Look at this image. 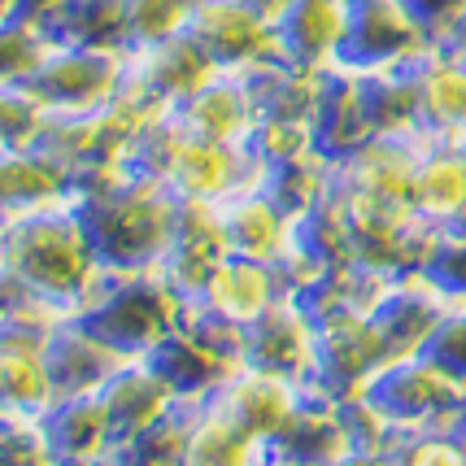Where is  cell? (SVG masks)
Masks as SVG:
<instances>
[{"instance_id": "1", "label": "cell", "mask_w": 466, "mask_h": 466, "mask_svg": "<svg viewBox=\"0 0 466 466\" xmlns=\"http://www.w3.org/2000/svg\"><path fill=\"white\" fill-rule=\"evenodd\" d=\"M0 275H5V297H35L66 314H83V305L92 301V292L105 279L83 197L31 214H5Z\"/></svg>"}, {"instance_id": "2", "label": "cell", "mask_w": 466, "mask_h": 466, "mask_svg": "<svg viewBox=\"0 0 466 466\" xmlns=\"http://www.w3.org/2000/svg\"><path fill=\"white\" fill-rule=\"evenodd\" d=\"M83 214L109 270H162L179 223V197L148 175L122 170L83 187Z\"/></svg>"}, {"instance_id": "3", "label": "cell", "mask_w": 466, "mask_h": 466, "mask_svg": "<svg viewBox=\"0 0 466 466\" xmlns=\"http://www.w3.org/2000/svg\"><path fill=\"white\" fill-rule=\"evenodd\" d=\"M187 297L170 284L166 270H109L83 305L79 319L101 331L127 358H148L175 336L187 319Z\"/></svg>"}, {"instance_id": "4", "label": "cell", "mask_w": 466, "mask_h": 466, "mask_svg": "<svg viewBox=\"0 0 466 466\" xmlns=\"http://www.w3.org/2000/svg\"><path fill=\"white\" fill-rule=\"evenodd\" d=\"M392 431L419 436V431H445L458 427L466 414V384L445 370L431 353L392 358L375 370V380L358 392Z\"/></svg>"}, {"instance_id": "5", "label": "cell", "mask_w": 466, "mask_h": 466, "mask_svg": "<svg viewBox=\"0 0 466 466\" xmlns=\"http://www.w3.org/2000/svg\"><path fill=\"white\" fill-rule=\"evenodd\" d=\"M127 83H131V48L61 40L53 57L40 66V75L14 87H26L53 118H83L109 109Z\"/></svg>"}, {"instance_id": "6", "label": "cell", "mask_w": 466, "mask_h": 466, "mask_svg": "<svg viewBox=\"0 0 466 466\" xmlns=\"http://www.w3.org/2000/svg\"><path fill=\"white\" fill-rule=\"evenodd\" d=\"M431 136H375L353 157L336 162V197L353 214H401L414 209V179Z\"/></svg>"}, {"instance_id": "7", "label": "cell", "mask_w": 466, "mask_h": 466, "mask_svg": "<svg viewBox=\"0 0 466 466\" xmlns=\"http://www.w3.org/2000/svg\"><path fill=\"white\" fill-rule=\"evenodd\" d=\"M436 44L427 22L414 14L410 0H353L345 66L353 75H388L410 70Z\"/></svg>"}, {"instance_id": "8", "label": "cell", "mask_w": 466, "mask_h": 466, "mask_svg": "<svg viewBox=\"0 0 466 466\" xmlns=\"http://www.w3.org/2000/svg\"><path fill=\"white\" fill-rule=\"evenodd\" d=\"M187 31L223 75H262L284 61L279 26L248 0H201Z\"/></svg>"}, {"instance_id": "9", "label": "cell", "mask_w": 466, "mask_h": 466, "mask_svg": "<svg viewBox=\"0 0 466 466\" xmlns=\"http://www.w3.org/2000/svg\"><path fill=\"white\" fill-rule=\"evenodd\" d=\"M319 340H323L319 314L309 309L305 297L288 292L262 323L244 331V366H262V370L288 375L309 388L314 366H319Z\"/></svg>"}, {"instance_id": "10", "label": "cell", "mask_w": 466, "mask_h": 466, "mask_svg": "<svg viewBox=\"0 0 466 466\" xmlns=\"http://www.w3.org/2000/svg\"><path fill=\"white\" fill-rule=\"evenodd\" d=\"M288 292H292V288H288L279 266L258 262V258H240V253H227L223 262L209 270V279H205L201 292L192 297V305H197L201 314H209L214 323L248 331L253 323H262Z\"/></svg>"}, {"instance_id": "11", "label": "cell", "mask_w": 466, "mask_h": 466, "mask_svg": "<svg viewBox=\"0 0 466 466\" xmlns=\"http://www.w3.org/2000/svg\"><path fill=\"white\" fill-rule=\"evenodd\" d=\"M209 401L223 410L231 423H240L258 445H270L301 414V406L309 401V388L288 380V375L262 370V366H240V370H231V380Z\"/></svg>"}, {"instance_id": "12", "label": "cell", "mask_w": 466, "mask_h": 466, "mask_svg": "<svg viewBox=\"0 0 466 466\" xmlns=\"http://www.w3.org/2000/svg\"><path fill=\"white\" fill-rule=\"evenodd\" d=\"M218 61L205 53L192 31H179L162 44H148L131 53V83L144 96H153L166 109H179L183 101H192L201 87L218 79Z\"/></svg>"}, {"instance_id": "13", "label": "cell", "mask_w": 466, "mask_h": 466, "mask_svg": "<svg viewBox=\"0 0 466 466\" xmlns=\"http://www.w3.org/2000/svg\"><path fill=\"white\" fill-rule=\"evenodd\" d=\"M419 127L431 140H466V48L462 44H431L410 66Z\"/></svg>"}, {"instance_id": "14", "label": "cell", "mask_w": 466, "mask_h": 466, "mask_svg": "<svg viewBox=\"0 0 466 466\" xmlns=\"http://www.w3.org/2000/svg\"><path fill=\"white\" fill-rule=\"evenodd\" d=\"M175 118L192 136L236 144V148H253V136L262 127L266 109H262V96H258V83L248 79V75H218L192 101H183L175 109Z\"/></svg>"}, {"instance_id": "15", "label": "cell", "mask_w": 466, "mask_h": 466, "mask_svg": "<svg viewBox=\"0 0 466 466\" xmlns=\"http://www.w3.org/2000/svg\"><path fill=\"white\" fill-rule=\"evenodd\" d=\"M101 406L109 414V431H114V449L131 445L144 436L153 423H162L166 414L183 406L175 384L153 366V358H131L118 375L101 388Z\"/></svg>"}, {"instance_id": "16", "label": "cell", "mask_w": 466, "mask_h": 466, "mask_svg": "<svg viewBox=\"0 0 466 466\" xmlns=\"http://www.w3.org/2000/svg\"><path fill=\"white\" fill-rule=\"evenodd\" d=\"M48 370H53V384H57V397H87V392H101L122 366L131 362L127 353L105 340L96 327L70 314L53 327L48 336Z\"/></svg>"}, {"instance_id": "17", "label": "cell", "mask_w": 466, "mask_h": 466, "mask_svg": "<svg viewBox=\"0 0 466 466\" xmlns=\"http://www.w3.org/2000/svg\"><path fill=\"white\" fill-rule=\"evenodd\" d=\"M353 0H297L279 22L284 61L314 75H331L345 66Z\"/></svg>"}, {"instance_id": "18", "label": "cell", "mask_w": 466, "mask_h": 466, "mask_svg": "<svg viewBox=\"0 0 466 466\" xmlns=\"http://www.w3.org/2000/svg\"><path fill=\"white\" fill-rule=\"evenodd\" d=\"M223 231L231 253L279 266L297 244V214H288L279 197L266 183H258L223 201Z\"/></svg>"}, {"instance_id": "19", "label": "cell", "mask_w": 466, "mask_h": 466, "mask_svg": "<svg viewBox=\"0 0 466 466\" xmlns=\"http://www.w3.org/2000/svg\"><path fill=\"white\" fill-rule=\"evenodd\" d=\"M314 131H319V153L331 157V162H345L380 136L366 75H353V70H331L327 75L319 109H314Z\"/></svg>"}, {"instance_id": "20", "label": "cell", "mask_w": 466, "mask_h": 466, "mask_svg": "<svg viewBox=\"0 0 466 466\" xmlns=\"http://www.w3.org/2000/svg\"><path fill=\"white\" fill-rule=\"evenodd\" d=\"M227 253V231H223V205L214 201H179V223H175V240L166 253V275L192 301L209 270L223 262Z\"/></svg>"}, {"instance_id": "21", "label": "cell", "mask_w": 466, "mask_h": 466, "mask_svg": "<svg viewBox=\"0 0 466 466\" xmlns=\"http://www.w3.org/2000/svg\"><path fill=\"white\" fill-rule=\"evenodd\" d=\"M83 187L75 170L48 148H5L0 162V214H31L48 205L79 201Z\"/></svg>"}, {"instance_id": "22", "label": "cell", "mask_w": 466, "mask_h": 466, "mask_svg": "<svg viewBox=\"0 0 466 466\" xmlns=\"http://www.w3.org/2000/svg\"><path fill=\"white\" fill-rule=\"evenodd\" d=\"M44 431H48L57 466L92 462V458L114 449V431H109V414L101 406V392L57 397V406L44 414Z\"/></svg>"}, {"instance_id": "23", "label": "cell", "mask_w": 466, "mask_h": 466, "mask_svg": "<svg viewBox=\"0 0 466 466\" xmlns=\"http://www.w3.org/2000/svg\"><path fill=\"white\" fill-rule=\"evenodd\" d=\"M183 466H262V445L231 423L209 397L187 401V445Z\"/></svg>"}, {"instance_id": "24", "label": "cell", "mask_w": 466, "mask_h": 466, "mask_svg": "<svg viewBox=\"0 0 466 466\" xmlns=\"http://www.w3.org/2000/svg\"><path fill=\"white\" fill-rule=\"evenodd\" d=\"M53 26L40 14H18L5 18V35H0V57H5V83H31L40 75V66L53 57L57 48Z\"/></svg>"}, {"instance_id": "25", "label": "cell", "mask_w": 466, "mask_h": 466, "mask_svg": "<svg viewBox=\"0 0 466 466\" xmlns=\"http://www.w3.org/2000/svg\"><path fill=\"white\" fill-rule=\"evenodd\" d=\"M197 5L201 0H127V44H131V53L187 31Z\"/></svg>"}, {"instance_id": "26", "label": "cell", "mask_w": 466, "mask_h": 466, "mask_svg": "<svg viewBox=\"0 0 466 466\" xmlns=\"http://www.w3.org/2000/svg\"><path fill=\"white\" fill-rule=\"evenodd\" d=\"M0 466H57L44 419L0 414Z\"/></svg>"}, {"instance_id": "27", "label": "cell", "mask_w": 466, "mask_h": 466, "mask_svg": "<svg viewBox=\"0 0 466 466\" xmlns=\"http://www.w3.org/2000/svg\"><path fill=\"white\" fill-rule=\"evenodd\" d=\"M401 462L406 466H466V436L458 427L445 431H419L401 445Z\"/></svg>"}, {"instance_id": "28", "label": "cell", "mask_w": 466, "mask_h": 466, "mask_svg": "<svg viewBox=\"0 0 466 466\" xmlns=\"http://www.w3.org/2000/svg\"><path fill=\"white\" fill-rule=\"evenodd\" d=\"M427 353L466 384V297H449L445 323L436 327V336H431Z\"/></svg>"}, {"instance_id": "29", "label": "cell", "mask_w": 466, "mask_h": 466, "mask_svg": "<svg viewBox=\"0 0 466 466\" xmlns=\"http://www.w3.org/2000/svg\"><path fill=\"white\" fill-rule=\"evenodd\" d=\"M414 14L427 22V31L436 35V44L453 40V31L462 26L466 18V0H410Z\"/></svg>"}, {"instance_id": "30", "label": "cell", "mask_w": 466, "mask_h": 466, "mask_svg": "<svg viewBox=\"0 0 466 466\" xmlns=\"http://www.w3.org/2000/svg\"><path fill=\"white\" fill-rule=\"evenodd\" d=\"M340 466H406L401 449H384V453H349Z\"/></svg>"}, {"instance_id": "31", "label": "cell", "mask_w": 466, "mask_h": 466, "mask_svg": "<svg viewBox=\"0 0 466 466\" xmlns=\"http://www.w3.org/2000/svg\"><path fill=\"white\" fill-rule=\"evenodd\" d=\"M248 5H258V9H262L266 18H270L275 26H279V22H284V14L292 9V5H297V0H248Z\"/></svg>"}, {"instance_id": "32", "label": "cell", "mask_w": 466, "mask_h": 466, "mask_svg": "<svg viewBox=\"0 0 466 466\" xmlns=\"http://www.w3.org/2000/svg\"><path fill=\"white\" fill-rule=\"evenodd\" d=\"M79 466H131V462L122 458L118 449H109V453H101V458H92V462H79Z\"/></svg>"}, {"instance_id": "33", "label": "cell", "mask_w": 466, "mask_h": 466, "mask_svg": "<svg viewBox=\"0 0 466 466\" xmlns=\"http://www.w3.org/2000/svg\"><path fill=\"white\" fill-rule=\"evenodd\" d=\"M458 431H462V436H466V414H462V423H458Z\"/></svg>"}]
</instances>
